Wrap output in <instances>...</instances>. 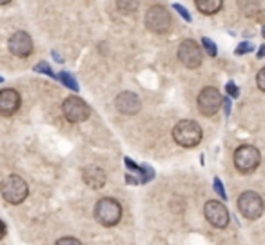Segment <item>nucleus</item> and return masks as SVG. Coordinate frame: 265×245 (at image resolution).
Masks as SVG:
<instances>
[{
  "mask_svg": "<svg viewBox=\"0 0 265 245\" xmlns=\"http://www.w3.org/2000/svg\"><path fill=\"white\" fill-rule=\"evenodd\" d=\"M195 4H197L198 11L203 15H214L222 9L223 0H195Z\"/></svg>",
  "mask_w": 265,
  "mask_h": 245,
  "instance_id": "2eb2a0df",
  "label": "nucleus"
},
{
  "mask_svg": "<svg viewBox=\"0 0 265 245\" xmlns=\"http://www.w3.org/2000/svg\"><path fill=\"white\" fill-rule=\"evenodd\" d=\"M20 95L15 89H2L0 91V115L11 117L20 109Z\"/></svg>",
  "mask_w": 265,
  "mask_h": 245,
  "instance_id": "ddd939ff",
  "label": "nucleus"
},
{
  "mask_svg": "<svg viewBox=\"0 0 265 245\" xmlns=\"http://www.w3.org/2000/svg\"><path fill=\"white\" fill-rule=\"evenodd\" d=\"M249 51H253V46H251L249 42H244V44H240L238 48H236V53H238V55L249 53Z\"/></svg>",
  "mask_w": 265,
  "mask_h": 245,
  "instance_id": "4be33fe9",
  "label": "nucleus"
},
{
  "mask_svg": "<svg viewBox=\"0 0 265 245\" xmlns=\"http://www.w3.org/2000/svg\"><path fill=\"white\" fill-rule=\"evenodd\" d=\"M84 182L87 184L89 187L93 189H102V187L106 185V180H107V175L106 171L98 167V165H89V167H85L84 169Z\"/></svg>",
  "mask_w": 265,
  "mask_h": 245,
  "instance_id": "4468645a",
  "label": "nucleus"
},
{
  "mask_svg": "<svg viewBox=\"0 0 265 245\" xmlns=\"http://www.w3.org/2000/svg\"><path fill=\"white\" fill-rule=\"evenodd\" d=\"M62 111H64V117L71 123H80L91 117V107L78 96L66 98L64 104H62Z\"/></svg>",
  "mask_w": 265,
  "mask_h": 245,
  "instance_id": "423d86ee",
  "label": "nucleus"
},
{
  "mask_svg": "<svg viewBox=\"0 0 265 245\" xmlns=\"http://www.w3.org/2000/svg\"><path fill=\"white\" fill-rule=\"evenodd\" d=\"M265 55V48H260V51H258V59H264Z\"/></svg>",
  "mask_w": 265,
  "mask_h": 245,
  "instance_id": "cd10ccee",
  "label": "nucleus"
},
{
  "mask_svg": "<svg viewBox=\"0 0 265 245\" xmlns=\"http://www.w3.org/2000/svg\"><path fill=\"white\" fill-rule=\"evenodd\" d=\"M0 82H2V78H0Z\"/></svg>",
  "mask_w": 265,
  "mask_h": 245,
  "instance_id": "c756f323",
  "label": "nucleus"
},
{
  "mask_svg": "<svg viewBox=\"0 0 265 245\" xmlns=\"http://www.w3.org/2000/svg\"><path fill=\"white\" fill-rule=\"evenodd\" d=\"M7 48L18 59H27L33 53V40L26 31H16L11 35Z\"/></svg>",
  "mask_w": 265,
  "mask_h": 245,
  "instance_id": "9b49d317",
  "label": "nucleus"
},
{
  "mask_svg": "<svg viewBox=\"0 0 265 245\" xmlns=\"http://www.w3.org/2000/svg\"><path fill=\"white\" fill-rule=\"evenodd\" d=\"M227 93H229L231 96H234V98H236V96L240 95L238 87H236V85H234L233 82H229V84H227Z\"/></svg>",
  "mask_w": 265,
  "mask_h": 245,
  "instance_id": "b1692460",
  "label": "nucleus"
},
{
  "mask_svg": "<svg viewBox=\"0 0 265 245\" xmlns=\"http://www.w3.org/2000/svg\"><path fill=\"white\" fill-rule=\"evenodd\" d=\"M4 236H5V225H4V222H0V240H2Z\"/></svg>",
  "mask_w": 265,
  "mask_h": 245,
  "instance_id": "bb28decb",
  "label": "nucleus"
},
{
  "mask_svg": "<svg viewBox=\"0 0 265 245\" xmlns=\"http://www.w3.org/2000/svg\"><path fill=\"white\" fill-rule=\"evenodd\" d=\"M238 211L247 220H258L264 214V200L255 191L242 192L238 198Z\"/></svg>",
  "mask_w": 265,
  "mask_h": 245,
  "instance_id": "39448f33",
  "label": "nucleus"
},
{
  "mask_svg": "<svg viewBox=\"0 0 265 245\" xmlns=\"http://www.w3.org/2000/svg\"><path fill=\"white\" fill-rule=\"evenodd\" d=\"M203 214H205L207 222L214 225V227H218V229H223V227L229 225V211L222 202L209 200L203 205Z\"/></svg>",
  "mask_w": 265,
  "mask_h": 245,
  "instance_id": "9d476101",
  "label": "nucleus"
},
{
  "mask_svg": "<svg viewBox=\"0 0 265 245\" xmlns=\"http://www.w3.org/2000/svg\"><path fill=\"white\" fill-rule=\"evenodd\" d=\"M201 42H203V48H205V51H207V55H209V57H216V46L212 44L211 38L205 37L203 40H201Z\"/></svg>",
  "mask_w": 265,
  "mask_h": 245,
  "instance_id": "6ab92c4d",
  "label": "nucleus"
},
{
  "mask_svg": "<svg viewBox=\"0 0 265 245\" xmlns=\"http://www.w3.org/2000/svg\"><path fill=\"white\" fill-rule=\"evenodd\" d=\"M55 245H82L80 244L78 240H76V238H71V236H66V238H60L59 242H57V244Z\"/></svg>",
  "mask_w": 265,
  "mask_h": 245,
  "instance_id": "aec40b11",
  "label": "nucleus"
},
{
  "mask_svg": "<svg viewBox=\"0 0 265 245\" xmlns=\"http://www.w3.org/2000/svg\"><path fill=\"white\" fill-rule=\"evenodd\" d=\"M95 218L104 227H113L122 218V205L115 198H102L95 205Z\"/></svg>",
  "mask_w": 265,
  "mask_h": 245,
  "instance_id": "7ed1b4c3",
  "label": "nucleus"
},
{
  "mask_svg": "<svg viewBox=\"0 0 265 245\" xmlns=\"http://www.w3.org/2000/svg\"><path fill=\"white\" fill-rule=\"evenodd\" d=\"M11 0H0V5H5V4H9Z\"/></svg>",
  "mask_w": 265,
  "mask_h": 245,
  "instance_id": "c85d7f7f",
  "label": "nucleus"
},
{
  "mask_svg": "<svg viewBox=\"0 0 265 245\" xmlns=\"http://www.w3.org/2000/svg\"><path fill=\"white\" fill-rule=\"evenodd\" d=\"M37 69L40 71V73H46V75H51V76H53V71H51V67H49V65H46L44 62H40V64L37 65Z\"/></svg>",
  "mask_w": 265,
  "mask_h": 245,
  "instance_id": "393cba45",
  "label": "nucleus"
},
{
  "mask_svg": "<svg viewBox=\"0 0 265 245\" xmlns=\"http://www.w3.org/2000/svg\"><path fill=\"white\" fill-rule=\"evenodd\" d=\"M222 93L216 87H203L198 95V109H200L201 115L212 117L222 107Z\"/></svg>",
  "mask_w": 265,
  "mask_h": 245,
  "instance_id": "6e6552de",
  "label": "nucleus"
},
{
  "mask_svg": "<svg viewBox=\"0 0 265 245\" xmlns=\"http://www.w3.org/2000/svg\"><path fill=\"white\" fill-rule=\"evenodd\" d=\"M115 106H117V109L122 113V115L132 117V115H136V113L140 111L142 104H140L138 95H134L131 91H124V93H120V95L115 98Z\"/></svg>",
  "mask_w": 265,
  "mask_h": 245,
  "instance_id": "f8f14e48",
  "label": "nucleus"
},
{
  "mask_svg": "<svg viewBox=\"0 0 265 245\" xmlns=\"http://www.w3.org/2000/svg\"><path fill=\"white\" fill-rule=\"evenodd\" d=\"M175 9H178L182 13V16H184V18H186L187 22L191 20V16H189V13H187V9L186 7H182V5H178V4H175Z\"/></svg>",
  "mask_w": 265,
  "mask_h": 245,
  "instance_id": "a878e982",
  "label": "nucleus"
},
{
  "mask_svg": "<svg viewBox=\"0 0 265 245\" xmlns=\"http://www.w3.org/2000/svg\"><path fill=\"white\" fill-rule=\"evenodd\" d=\"M60 80L64 82V84L67 85L69 89H74V91L78 89V84H76V80H74L71 75H67V73H62V75H60Z\"/></svg>",
  "mask_w": 265,
  "mask_h": 245,
  "instance_id": "a211bd4d",
  "label": "nucleus"
},
{
  "mask_svg": "<svg viewBox=\"0 0 265 245\" xmlns=\"http://www.w3.org/2000/svg\"><path fill=\"white\" fill-rule=\"evenodd\" d=\"M240 7L244 9L245 15H255V13L260 11L258 0H240Z\"/></svg>",
  "mask_w": 265,
  "mask_h": 245,
  "instance_id": "dca6fc26",
  "label": "nucleus"
},
{
  "mask_svg": "<svg viewBox=\"0 0 265 245\" xmlns=\"http://www.w3.org/2000/svg\"><path fill=\"white\" fill-rule=\"evenodd\" d=\"M256 82H258V89H260V91H265V69H260V71H258Z\"/></svg>",
  "mask_w": 265,
  "mask_h": 245,
  "instance_id": "412c9836",
  "label": "nucleus"
},
{
  "mask_svg": "<svg viewBox=\"0 0 265 245\" xmlns=\"http://www.w3.org/2000/svg\"><path fill=\"white\" fill-rule=\"evenodd\" d=\"M260 151L255 145H240L234 151V165L242 175H249L255 173L256 167L260 165Z\"/></svg>",
  "mask_w": 265,
  "mask_h": 245,
  "instance_id": "20e7f679",
  "label": "nucleus"
},
{
  "mask_svg": "<svg viewBox=\"0 0 265 245\" xmlns=\"http://www.w3.org/2000/svg\"><path fill=\"white\" fill-rule=\"evenodd\" d=\"M214 189H216L218 194H222V200H225V191H223V185H222V182L218 180V178H214Z\"/></svg>",
  "mask_w": 265,
  "mask_h": 245,
  "instance_id": "5701e85b",
  "label": "nucleus"
},
{
  "mask_svg": "<svg viewBox=\"0 0 265 245\" xmlns=\"http://www.w3.org/2000/svg\"><path fill=\"white\" fill-rule=\"evenodd\" d=\"M117 5L122 13H132L138 9V0H117Z\"/></svg>",
  "mask_w": 265,
  "mask_h": 245,
  "instance_id": "f3484780",
  "label": "nucleus"
},
{
  "mask_svg": "<svg viewBox=\"0 0 265 245\" xmlns=\"http://www.w3.org/2000/svg\"><path fill=\"white\" fill-rule=\"evenodd\" d=\"M0 192H2L5 202L18 205V203H22L27 198L29 189H27V184L24 182V178L16 175H9L0 182Z\"/></svg>",
  "mask_w": 265,
  "mask_h": 245,
  "instance_id": "f03ea898",
  "label": "nucleus"
},
{
  "mask_svg": "<svg viewBox=\"0 0 265 245\" xmlns=\"http://www.w3.org/2000/svg\"><path fill=\"white\" fill-rule=\"evenodd\" d=\"M178 60L182 64L189 67V69H197L200 67L201 60H203V55H201V49L195 40H184L178 48Z\"/></svg>",
  "mask_w": 265,
  "mask_h": 245,
  "instance_id": "1a4fd4ad",
  "label": "nucleus"
},
{
  "mask_svg": "<svg viewBox=\"0 0 265 245\" xmlns=\"http://www.w3.org/2000/svg\"><path fill=\"white\" fill-rule=\"evenodd\" d=\"M145 27L153 33H165L171 27V15L164 5H153L145 13Z\"/></svg>",
  "mask_w": 265,
  "mask_h": 245,
  "instance_id": "0eeeda50",
  "label": "nucleus"
},
{
  "mask_svg": "<svg viewBox=\"0 0 265 245\" xmlns=\"http://www.w3.org/2000/svg\"><path fill=\"white\" fill-rule=\"evenodd\" d=\"M173 138L182 147H197L201 140V127L195 120H180L173 129Z\"/></svg>",
  "mask_w": 265,
  "mask_h": 245,
  "instance_id": "f257e3e1",
  "label": "nucleus"
}]
</instances>
